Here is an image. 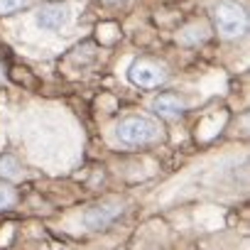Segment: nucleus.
<instances>
[{
  "label": "nucleus",
  "instance_id": "1",
  "mask_svg": "<svg viewBox=\"0 0 250 250\" xmlns=\"http://www.w3.org/2000/svg\"><path fill=\"white\" fill-rule=\"evenodd\" d=\"M115 138L120 145L128 147H143V145H152L162 140V128L157 125V120L147 118V115H128L115 125Z\"/></svg>",
  "mask_w": 250,
  "mask_h": 250
},
{
  "label": "nucleus",
  "instance_id": "2",
  "mask_svg": "<svg viewBox=\"0 0 250 250\" xmlns=\"http://www.w3.org/2000/svg\"><path fill=\"white\" fill-rule=\"evenodd\" d=\"M213 20H216L218 32L226 40L243 37L245 30H248V13L240 3H235V0H221V3L216 5Z\"/></svg>",
  "mask_w": 250,
  "mask_h": 250
},
{
  "label": "nucleus",
  "instance_id": "3",
  "mask_svg": "<svg viewBox=\"0 0 250 250\" xmlns=\"http://www.w3.org/2000/svg\"><path fill=\"white\" fill-rule=\"evenodd\" d=\"M128 79L140 88H157L160 83H165L167 71L152 59H135L128 69Z\"/></svg>",
  "mask_w": 250,
  "mask_h": 250
},
{
  "label": "nucleus",
  "instance_id": "4",
  "mask_svg": "<svg viewBox=\"0 0 250 250\" xmlns=\"http://www.w3.org/2000/svg\"><path fill=\"white\" fill-rule=\"evenodd\" d=\"M69 20H71V10H69V5H62V3L44 5V8H40L37 15H35V22H37L42 30H47V32H57V30L66 27Z\"/></svg>",
  "mask_w": 250,
  "mask_h": 250
},
{
  "label": "nucleus",
  "instance_id": "5",
  "mask_svg": "<svg viewBox=\"0 0 250 250\" xmlns=\"http://www.w3.org/2000/svg\"><path fill=\"white\" fill-rule=\"evenodd\" d=\"M120 211H123V208H120V204H110V206H93V208L83 216V223H86L91 230H98V228L108 226V223H110Z\"/></svg>",
  "mask_w": 250,
  "mask_h": 250
},
{
  "label": "nucleus",
  "instance_id": "6",
  "mask_svg": "<svg viewBox=\"0 0 250 250\" xmlns=\"http://www.w3.org/2000/svg\"><path fill=\"white\" fill-rule=\"evenodd\" d=\"M152 108H155V113L162 115V118H177V115L184 113L187 103H184L179 96H174V93H162V96H157V98L152 101Z\"/></svg>",
  "mask_w": 250,
  "mask_h": 250
},
{
  "label": "nucleus",
  "instance_id": "7",
  "mask_svg": "<svg viewBox=\"0 0 250 250\" xmlns=\"http://www.w3.org/2000/svg\"><path fill=\"white\" fill-rule=\"evenodd\" d=\"M27 5H30V0H0V13H3V15H13V13L27 8Z\"/></svg>",
  "mask_w": 250,
  "mask_h": 250
},
{
  "label": "nucleus",
  "instance_id": "8",
  "mask_svg": "<svg viewBox=\"0 0 250 250\" xmlns=\"http://www.w3.org/2000/svg\"><path fill=\"white\" fill-rule=\"evenodd\" d=\"M20 165H18V160H13V157H0V174H5V177H18L20 172Z\"/></svg>",
  "mask_w": 250,
  "mask_h": 250
},
{
  "label": "nucleus",
  "instance_id": "9",
  "mask_svg": "<svg viewBox=\"0 0 250 250\" xmlns=\"http://www.w3.org/2000/svg\"><path fill=\"white\" fill-rule=\"evenodd\" d=\"M15 204V191L8 184H0V208H8Z\"/></svg>",
  "mask_w": 250,
  "mask_h": 250
},
{
  "label": "nucleus",
  "instance_id": "10",
  "mask_svg": "<svg viewBox=\"0 0 250 250\" xmlns=\"http://www.w3.org/2000/svg\"><path fill=\"white\" fill-rule=\"evenodd\" d=\"M108 3H113V0H108Z\"/></svg>",
  "mask_w": 250,
  "mask_h": 250
}]
</instances>
